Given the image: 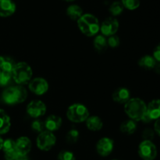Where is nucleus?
Instances as JSON below:
<instances>
[{
    "label": "nucleus",
    "mask_w": 160,
    "mask_h": 160,
    "mask_svg": "<svg viewBox=\"0 0 160 160\" xmlns=\"http://www.w3.org/2000/svg\"><path fill=\"white\" fill-rule=\"evenodd\" d=\"M28 97V91L22 85L9 86L6 88L2 94V99L4 103L9 105H14L25 101Z\"/></svg>",
    "instance_id": "nucleus-1"
},
{
    "label": "nucleus",
    "mask_w": 160,
    "mask_h": 160,
    "mask_svg": "<svg viewBox=\"0 0 160 160\" xmlns=\"http://www.w3.org/2000/svg\"><path fill=\"white\" fill-rule=\"evenodd\" d=\"M15 160H29L28 155H21V154H18L17 157L16 158Z\"/></svg>",
    "instance_id": "nucleus-35"
},
{
    "label": "nucleus",
    "mask_w": 160,
    "mask_h": 160,
    "mask_svg": "<svg viewBox=\"0 0 160 160\" xmlns=\"http://www.w3.org/2000/svg\"><path fill=\"white\" fill-rule=\"evenodd\" d=\"M86 125L91 131H99L103 126V122L98 116H89L86 120Z\"/></svg>",
    "instance_id": "nucleus-17"
},
{
    "label": "nucleus",
    "mask_w": 160,
    "mask_h": 160,
    "mask_svg": "<svg viewBox=\"0 0 160 160\" xmlns=\"http://www.w3.org/2000/svg\"><path fill=\"white\" fill-rule=\"evenodd\" d=\"M2 149L3 150L4 153L16 151L17 150V147H16V141H14L12 139H7L6 141H3L2 148Z\"/></svg>",
    "instance_id": "nucleus-27"
},
{
    "label": "nucleus",
    "mask_w": 160,
    "mask_h": 160,
    "mask_svg": "<svg viewBox=\"0 0 160 160\" xmlns=\"http://www.w3.org/2000/svg\"><path fill=\"white\" fill-rule=\"evenodd\" d=\"M67 14L71 20H78L83 15V9L78 5H70L67 7Z\"/></svg>",
    "instance_id": "nucleus-19"
},
{
    "label": "nucleus",
    "mask_w": 160,
    "mask_h": 160,
    "mask_svg": "<svg viewBox=\"0 0 160 160\" xmlns=\"http://www.w3.org/2000/svg\"><path fill=\"white\" fill-rule=\"evenodd\" d=\"M119 29V21L115 17H108L100 27L102 33L104 36H111L115 35Z\"/></svg>",
    "instance_id": "nucleus-10"
},
{
    "label": "nucleus",
    "mask_w": 160,
    "mask_h": 160,
    "mask_svg": "<svg viewBox=\"0 0 160 160\" xmlns=\"http://www.w3.org/2000/svg\"><path fill=\"white\" fill-rule=\"evenodd\" d=\"M44 127H45V123L40 120L34 121L32 122V124H31V128H32V130L34 132H37V133H39L44 131Z\"/></svg>",
    "instance_id": "nucleus-30"
},
{
    "label": "nucleus",
    "mask_w": 160,
    "mask_h": 160,
    "mask_svg": "<svg viewBox=\"0 0 160 160\" xmlns=\"http://www.w3.org/2000/svg\"><path fill=\"white\" fill-rule=\"evenodd\" d=\"M2 144H3V140L2 139V137L0 136V150L2 148Z\"/></svg>",
    "instance_id": "nucleus-37"
},
{
    "label": "nucleus",
    "mask_w": 160,
    "mask_h": 160,
    "mask_svg": "<svg viewBox=\"0 0 160 160\" xmlns=\"http://www.w3.org/2000/svg\"><path fill=\"white\" fill-rule=\"evenodd\" d=\"M67 116L73 122H83L89 117V111L82 104H73L67 109Z\"/></svg>",
    "instance_id": "nucleus-5"
},
{
    "label": "nucleus",
    "mask_w": 160,
    "mask_h": 160,
    "mask_svg": "<svg viewBox=\"0 0 160 160\" xmlns=\"http://www.w3.org/2000/svg\"><path fill=\"white\" fill-rule=\"evenodd\" d=\"M32 75L33 72L31 67L25 62L16 64L12 71V79L19 85H24L30 83Z\"/></svg>",
    "instance_id": "nucleus-4"
},
{
    "label": "nucleus",
    "mask_w": 160,
    "mask_h": 160,
    "mask_svg": "<svg viewBox=\"0 0 160 160\" xmlns=\"http://www.w3.org/2000/svg\"><path fill=\"white\" fill-rule=\"evenodd\" d=\"M147 115L152 120H156L160 118V100L156 99L148 104L147 106Z\"/></svg>",
    "instance_id": "nucleus-16"
},
{
    "label": "nucleus",
    "mask_w": 160,
    "mask_h": 160,
    "mask_svg": "<svg viewBox=\"0 0 160 160\" xmlns=\"http://www.w3.org/2000/svg\"><path fill=\"white\" fill-rule=\"evenodd\" d=\"M94 46L98 52H103L107 49V39L103 35H98L94 39Z\"/></svg>",
    "instance_id": "nucleus-23"
},
{
    "label": "nucleus",
    "mask_w": 160,
    "mask_h": 160,
    "mask_svg": "<svg viewBox=\"0 0 160 160\" xmlns=\"http://www.w3.org/2000/svg\"><path fill=\"white\" fill-rule=\"evenodd\" d=\"M156 62L157 61L155 60L153 56H150V55H145L139 60L138 64L142 68L146 69V70H151V69L154 68Z\"/></svg>",
    "instance_id": "nucleus-20"
},
{
    "label": "nucleus",
    "mask_w": 160,
    "mask_h": 160,
    "mask_svg": "<svg viewBox=\"0 0 160 160\" xmlns=\"http://www.w3.org/2000/svg\"><path fill=\"white\" fill-rule=\"evenodd\" d=\"M80 133L76 129H72L69 130V132L67 134V141L70 144H75L79 139Z\"/></svg>",
    "instance_id": "nucleus-28"
},
{
    "label": "nucleus",
    "mask_w": 160,
    "mask_h": 160,
    "mask_svg": "<svg viewBox=\"0 0 160 160\" xmlns=\"http://www.w3.org/2000/svg\"><path fill=\"white\" fill-rule=\"evenodd\" d=\"M123 9H124V7H123L121 2L115 1L109 6V12L112 16H119L123 13Z\"/></svg>",
    "instance_id": "nucleus-24"
},
{
    "label": "nucleus",
    "mask_w": 160,
    "mask_h": 160,
    "mask_svg": "<svg viewBox=\"0 0 160 160\" xmlns=\"http://www.w3.org/2000/svg\"><path fill=\"white\" fill-rule=\"evenodd\" d=\"M27 112L31 117L38 118L44 115L46 112V106L42 100H32L27 107Z\"/></svg>",
    "instance_id": "nucleus-8"
},
{
    "label": "nucleus",
    "mask_w": 160,
    "mask_h": 160,
    "mask_svg": "<svg viewBox=\"0 0 160 160\" xmlns=\"http://www.w3.org/2000/svg\"><path fill=\"white\" fill-rule=\"evenodd\" d=\"M15 64L12 58L9 56H0V70L2 72H12Z\"/></svg>",
    "instance_id": "nucleus-22"
},
{
    "label": "nucleus",
    "mask_w": 160,
    "mask_h": 160,
    "mask_svg": "<svg viewBox=\"0 0 160 160\" xmlns=\"http://www.w3.org/2000/svg\"><path fill=\"white\" fill-rule=\"evenodd\" d=\"M136 130H137V124L135 121L132 119L124 121L120 125V131L125 134H133Z\"/></svg>",
    "instance_id": "nucleus-21"
},
{
    "label": "nucleus",
    "mask_w": 160,
    "mask_h": 160,
    "mask_svg": "<svg viewBox=\"0 0 160 160\" xmlns=\"http://www.w3.org/2000/svg\"><path fill=\"white\" fill-rule=\"evenodd\" d=\"M0 74H1V70H0Z\"/></svg>",
    "instance_id": "nucleus-39"
},
{
    "label": "nucleus",
    "mask_w": 160,
    "mask_h": 160,
    "mask_svg": "<svg viewBox=\"0 0 160 160\" xmlns=\"http://www.w3.org/2000/svg\"><path fill=\"white\" fill-rule=\"evenodd\" d=\"M113 160H118V159H113Z\"/></svg>",
    "instance_id": "nucleus-40"
},
{
    "label": "nucleus",
    "mask_w": 160,
    "mask_h": 160,
    "mask_svg": "<svg viewBox=\"0 0 160 160\" xmlns=\"http://www.w3.org/2000/svg\"><path fill=\"white\" fill-rule=\"evenodd\" d=\"M11 126L10 118L3 109H0V134H5Z\"/></svg>",
    "instance_id": "nucleus-18"
},
{
    "label": "nucleus",
    "mask_w": 160,
    "mask_h": 160,
    "mask_svg": "<svg viewBox=\"0 0 160 160\" xmlns=\"http://www.w3.org/2000/svg\"><path fill=\"white\" fill-rule=\"evenodd\" d=\"M153 57L157 62H160V43L155 48L153 51Z\"/></svg>",
    "instance_id": "nucleus-33"
},
{
    "label": "nucleus",
    "mask_w": 160,
    "mask_h": 160,
    "mask_svg": "<svg viewBox=\"0 0 160 160\" xmlns=\"http://www.w3.org/2000/svg\"><path fill=\"white\" fill-rule=\"evenodd\" d=\"M78 26L80 31L88 37L96 35L100 30L98 18L91 13L83 14L78 20Z\"/></svg>",
    "instance_id": "nucleus-2"
},
{
    "label": "nucleus",
    "mask_w": 160,
    "mask_h": 160,
    "mask_svg": "<svg viewBox=\"0 0 160 160\" xmlns=\"http://www.w3.org/2000/svg\"><path fill=\"white\" fill-rule=\"evenodd\" d=\"M65 2H73V1H76V0H63Z\"/></svg>",
    "instance_id": "nucleus-38"
},
{
    "label": "nucleus",
    "mask_w": 160,
    "mask_h": 160,
    "mask_svg": "<svg viewBox=\"0 0 160 160\" xmlns=\"http://www.w3.org/2000/svg\"><path fill=\"white\" fill-rule=\"evenodd\" d=\"M120 42V39H119L118 36L115 35H112L109 36V39H107L108 45L112 47V48H116V47L119 46Z\"/></svg>",
    "instance_id": "nucleus-31"
},
{
    "label": "nucleus",
    "mask_w": 160,
    "mask_h": 160,
    "mask_svg": "<svg viewBox=\"0 0 160 160\" xmlns=\"http://www.w3.org/2000/svg\"><path fill=\"white\" fill-rule=\"evenodd\" d=\"M12 79V72H2V71H1V74H0V86H7L11 83Z\"/></svg>",
    "instance_id": "nucleus-25"
},
{
    "label": "nucleus",
    "mask_w": 160,
    "mask_h": 160,
    "mask_svg": "<svg viewBox=\"0 0 160 160\" xmlns=\"http://www.w3.org/2000/svg\"><path fill=\"white\" fill-rule=\"evenodd\" d=\"M114 147V143L111 138L102 137L96 144V151L101 156H108L112 153Z\"/></svg>",
    "instance_id": "nucleus-11"
},
{
    "label": "nucleus",
    "mask_w": 160,
    "mask_h": 160,
    "mask_svg": "<svg viewBox=\"0 0 160 160\" xmlns=\"http://www.w3.org/2000/svg\"><path fill=\"white\" fill-rule=\"evenodd\" d=\"M154 128L155 130H156V133L160 136V118L159 119H156V122H155V125H154Z\"/></svg>",
    "instance_id": "nucleus-34"
},
{
    "label": "nucleus",
    "mask_w": 160,
    "mask_h": 160,
    "mask_svg": "<svg viewBox=\"0 0 160 160\" xmlns=\"http://www.w3.org/2000/svg\"><path fill=\"white\" fill-rule=\"evenodd\" d=\"M62 119L59 116L52 115L46 119L45 122V128L50 132H54L59 130L62 125Z\"/></svg>",
    "instance_id": "nucleus-15"
},
{
    "label": "nucleus",
    "mask_w": 160,
    "mask_h": 160,
    "mask_svg": "<svg viewBox=\"0 0 160 160\" xmlns=\"http://www.w3.org/2000/svg\"><path fill=\"white\" fill-rule=\"evenodd\" d=\"M56 137L52 132H50L48 130L42 131V133H39L37 137V146L40 150L49 151L52 147L56 144Z\"/></svg>",
    "instance_id": "nucleus-6"
},
{
    "label": "nucleus",
    "mask_w": 160,
    "mask_h": 160,
    "mask_svg": "<svg viewBox=\"0 0 160 160\" xmlns=\"http://www.w3.org/2000/svg\"><path fill=\"white\" fill-rule=\"evenodd\" d=\"M31 141L28 136H20L16 141V147L19 154L28 155L31 149Z\"/></svg>",
    "instance_id": "nucleus-12"
},
{
    "label": "nucleus",
    "mask_w": 160,
    "mask_h": 160,
    "mask_svg": "<svg viewBox=\"0 0 160 160\" xmlns=\"http://www.w3.org/2000/svg\"><path fill=\"white\" fill-rule=\"evenodd\" d=\"M16 11V4L12 0H0V17H7Z\"/></svg>",
    "instance_id": "nucleus-13"
},
{
    "label": "nucleus",
    "mask_w": 160,
    "mask_h": 160,
    "mask_svg": "<svg viewBox=\"0 0 160 160\" xmlns=\"http://www.w3.org/2000/svg\"><path fill=\"white\" fill-rule=\"evenodd\" d=\"M58 160H76V158L72 152L62 151L58 155Z\"/></svg>",
    "instance_id": "nucleus-29"
},
{
    "label": "nucleus",
    "mask_w": 160,
    "mask_h": 160,
    "mask_svg": "<svg viewBox=\"0 0 160 160\" xmlns=\"http://www.w3.org/2000/svg\"><path fill=\"white\" fill-rule=\"evenodd\" d=\"M112 99L119 104H126L131 99V93L127 88L120 87L113 92Z\"/></svg>",
    "instance_id": "nucleus-14"
},
{
    "label": "nucleus",
    "mask_w": 160,
    "mask_h": 160,
    "mask_svg": "<svg viewBox=\"0 0 160 160\" xmlns=\"http://www.w3.org/2000/svg\"><path fill=\"white\" fill-rule=\"evenodd\" d=\"M138 155L143 160H154L157 156V148L152 141H143L138 147Z\"/></svg>",
    "instance_id": "nucleus-7"
},
{
    "label": "nucleus",
    "mask_w": 160,
    "mask_h": 160,
    "mask_svg": "<svg viewBox=\"0 0 160 160\" xmlns=\"http://www.w3.org/2000/svg\"><path fill=\"white\" fill-rule=\"evenodd\" d=\"M124 111L128 117L134 121H142L146 114L147 105L142 99L131 98L125 104Z\"/></svg>",
    "instance_id": "nucleus-3"
},
{
    "label": "nucleus",
    "mask_w": 160,
    "mask_h": 160,
    "mask_svg": "<svg viewBox=\"0 0 160 160\" xmlns=\"http://www.w3.org/2000/svg\"><path fill=\"white\" fill-rule=\"evenodd\" d=\"M123 7L129 10H134L140 6V0H121Z\"/></svg>",
    "instance_id": "nucleus-26"
},
{
    "label": "nucleus",
    "mask_w": 160,
    "mask_h": 160,
    "mask_svg": "<svg viewBox=\"0 0 160 160\" xmlns=\"http://www.w3.org/2000/svg\"><path fill=\"white\" fill-rule=\"evenodd\" d=\"M154 71L157 74H160V62H156V65L154 67Z\"/></svg>",
    "instance_id": "nucleus-36"
},
{
    "label": "nucleus",
    "mask_w": 160,
    "mask_h": 160,
    "mask_svg": "<svg viewBox=\"0 0 160 160\" xmlns=\"http://www.w3.org/2000/svg\"><path fill=\"white\" fill-rule=\"evenodd\" d=\"M29 89L31 92L36 95H43L48 91V83L45 78H35L29 83Z\"/></svg>",
    "instance_id": "nucleus-9"
},
{
    "label": "nucleus",
    "mask_w": 160,
    "mask_h": 160,
    "mask_svg": "<svg viewBox=\"0 0 160 160\" xmlns=\"http://www.w3.org/2000/svg\"><path fill=\"white\" fill-rule=\"evenodd\" d=\"M154 135L155 133L152 129L146 128L142 132V136L144 139V141H152L154 138Z\"/></svg>",
    "instance_id": "nucleus-32"
}]
</instances>
